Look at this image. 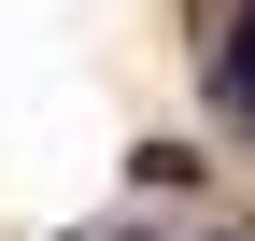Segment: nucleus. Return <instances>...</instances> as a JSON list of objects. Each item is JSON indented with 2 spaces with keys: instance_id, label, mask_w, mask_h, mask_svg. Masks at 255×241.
Masks as SVG:
<instances>
[{
  "instance_id": "nucleus-1",
  "label": "nucleus",
  "mask_w": 255,
  "mask_h": 241,
  "mask_svg": "<svg viewBox=\"0 0 255 241\" xmlns=\"http://www.w3.org/2000/svg\"><path fill=\"white\" fill-rule=\"evenodd\" d=\"M227 100H255V0H241V43H227Z\"/></svg>"
}]
</instances>
